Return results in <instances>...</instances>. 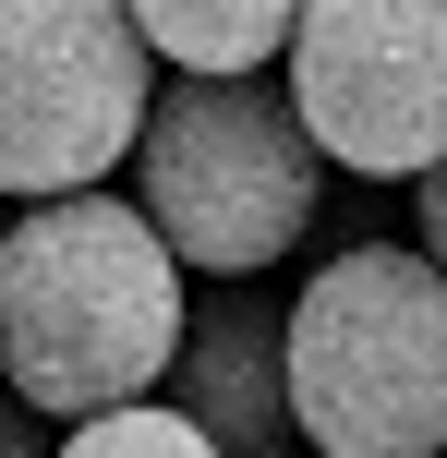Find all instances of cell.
Returning <instances> with one entry per match:
<instances>
[{"instance_id": "cell-8", "label": "cell", "mask_w": 447, "mask_h": 458, "mask_svg": "<svg viewBox=\"0 0 447 458\" xmlns=\"http://www.w3.org/2000/svg\"><path fill=\"white\" fill-rule=\"evenodd\" d=\"M48 458H218L206 435H193L169 398H145V411H109V422H73Z\"/></svg>"}, {"instance_id": "cell-3", "label": "cell", "mask_w": 447, "mask_h": 458, "mask_svg": "<svg viewBox=\"0 0 447 458\" xmlns=\"http://www.w3.org/2000/svg\"><path fill=\"white\" fill-rule=\"evenodd\" d=\"M158 253L182 277H218V290H266V266L303 253L314 206H327V169H314L290 97L266 85H158L133 133V193H121Z\"/></svg>"}, {"instance_id": "cell-5", "label": "cell", "mask_w": 447, "mask_h": 458, "mask_svg": "<svg viewBox=\"0 0 447 458\" xmlns=\"http://www.w3.org/2000/svg\"><path fill=\"white\" fill-rule=\"evenodd\" d=\"M290 121L314 169L424 182L447 157V0H314L290 13Z\"/></svg>"}, {"instance_id": "cell-10", "label": "cell", "mask_w": 447, "mask_h": 458, "mask_svg": "<svg viewBox=\"0 0 447 458\" xmlns=\"http://www.w3.org/2000/svg\"><path fill=\"white\" fill-rule=\"evenodd\" d=\"M0 458H48V435H37V422L13 411V398H0Z\"/></svg>"}, {"instance_id": "cell-1", "label": "cell", "mask_w": 447, "mask_h": 458, "mask_svg": "<svg viewBox=\"0 0 447 458\" xmlns=\"http://www.w3.org/2000/svg\"><path fill=\"white\" fill-rule=\"evenodd\" d=\"M193 277L121 193L24 206L0 229V386L24 422H109L169 386Z\"/></svg>"}, {"instance_id": "cell-2", "label": "cell", "mask_w": 447, "mask_h": 458, "mask_svg": "<svg viewBox=\"0 0 447 458\" xmlns=\"http://www.w3.org/2000/svg\"><path fill=\"white\" fill-rule=\"evenodd\" d=\"M290 446L447 458V277L411 242H351L279 301Z\"/></svg>"}, {"instance_id": "cell-6", "label": "cell", "mask_w": 447, "mask_h": 458, "mask_svg": "<svg viewBox=\"0 0 447 458\" xmlns=\"http://www.w3.org/2000/svg\"><path fill=\"white\" fill-rule=\"evenodd\" d=\"M169 411L218 458H290V374H279V301L266 290H206L182 314Z\"/></svg>"}, {"instance_id": "cell-4", "label": "cell", "mask_w": 447, "mask_h": 458, "mask_svg": "<svg viewBox=\"0 0 447 458\" xmlns=\"http://www.w3.org/2000/svg\"><path fill=\"white\" fill-rule=\"evenodd\" d=\"M158 109L133 24L109 0H0V193L73 206L133 169V133Z\"/></svg>"}, {"instance_id": "cell-9", "label": "cell", "mask_w": 447, "mask_h": 458, "mask_svg": "<svg viewBox=\"0 0 447 458\" xmlns=\"http://www.w3.org/2000/svg\"><path fill=\"white\" fill-rule=\"evenodd\" d=\"M411 206H424V242H411V253H424V266L447 277V157L424 169V182H411Z\"/></svg>"}, {"instance_id": "cell-7", "label": "cell", "mask_w": 447, "mask_h": 458, "mask_svg": "<svg viewBox=\"0 0 447 458\" xmlns=\"http://www.w3.org/2000/svg\"><path fill=\"white\" fill-rule=\"evenodd\" d=\"M121 24H133L145 61H169V85H254V61L290 48L279 0H145Z\"/></svg>"}]
</instances>
